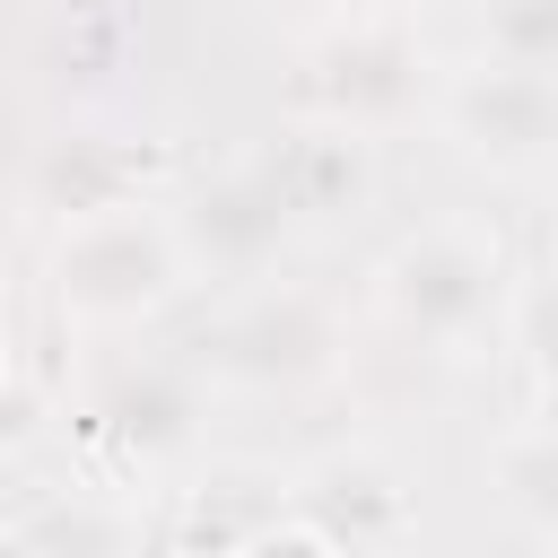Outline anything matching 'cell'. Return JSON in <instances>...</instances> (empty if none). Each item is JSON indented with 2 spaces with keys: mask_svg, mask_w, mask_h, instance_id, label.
<instances>
[{
  "mask_svg": "<svg viewBox=\"0 0 558 558\" xmlns=\"http://www.w3.org/2000/svg\"><path fill=\"white\" fill-rule=\"evenodd\" d=\"M506 296H514L506 235L488 218H462V209L418 218L375 262V305L392 314V331H410V340H427L445 357H462L488 331H506Z\"/></svg>",
  "mask_w": 558,
  "mask_h": 558,
  "instance_id": "obj_1",
  "label": "cell"
},
{
  "mask_svg": "<svg viewBox=\"0 0 558 558\" xmlns=\"http://www.w3.org/2000/svg\"><path fill=\"white\" fill-rule=\"evenodd\" d=\"M44 279H52V314L61 323H78V331H131V323H157L192 288V262H183L166 209L131 201V209L52 227Z\"/></svg>",
  "mask_w": 558,
  "mask_h": 558,
  "instance_id": "obj_2",
  "label": "cell"
},
{
  "mask_svg": "<svg viewBox=\"0 0 558 558\" xmlns=\"http://www.w3.org/2000/svg\"><path fill=\"white\" fill-rule=\"evenodd\" d=\"M296 96H305L314 122H340L357 140H384L418 105H436V61H427V44H418L410 17H357V9H340L305 44Z\"/></svg>",
  "mask_w": 558,
  "mask_h": 558,
  "instance_id": "obj_3",
  "label": "cell"
},
{
  "mask_svg": "<svg viewBox=\"0 0 558 558\" xmlns=\"http://www.w3.org/2000/svg\"><path fill=\"white\" fill-rule=\"evenodd\" d=\"M192 349H201V366L218 384H244V392H314V384L340 375L349 331H340V314L314 288H253Z\"/></svg>",
  "mask_w": 558,
  "mask_h": 558,
  "instance_id": "obj_4",
  "label": "cell"
},
{
  "mask_svg": "<svg viewBox=\"0 0 558 558\" xmlns=\"http://www.w3.org/2000/svg\"><path fill=\"white\" fill-rule=\"evenodd\" d=\"M436 122L445 140L488 166V174H532L558 157V78L541 70H514V61H462L436 78Z\"/></svg>",
  "mask_w": 558,
  "mask_h": 558,
  "instance_id": "obj_5",
  "label": "cell"
},
{
  "mask_svg": "<svg viewBox=\"0 0 558 558\" xmlns=\"http://www.w3.org/2000/svg\"><path fill=\"white\" fill-rule=\"evenodd\" d=\"M166 227H174L192 279H201V270H209V279H262V270L288 253V235H296V209H288L279 174H270L262 157H244V166L201 174V183L166 209Z\"/></svg>",
  "mask_w": 558,
  "mask_h": 558,
  "instance_id": "obj_6",
  "label": "cell"
},
{
  "mask_svg": "<svg viewBox=\"0 0 558 558\" xmlns=\"http://www.w3.org/2000/svg\"><path fill=\"white\" fill-rule=\"evenodd\" d=\"M288 523L314 532L331 558H375V549H392L410 532V480L366 445L323 453V462H305L288 480Z\"/></svg>",
  "mask_w": 558,
  "mask_h": 558,
  "instance_id": "obj_7",
  "label": "cell"
},
{
  "mask_svg": "<svg viewBox=\"0 0 558 558\" xmlns=\"http://www.w3.org/2000/svg\"><path fill=\"white\" fill-rule=\"evenodd\" d=\"M96 436L122 453V462H174L192 436H201V384L183 366H122L105 392H96Z\"/></svg>",
  "mask_w": 558,
  "mask_h": 558,
  "instance_id": "obj_8",
  "label": "cell"
},
{
  "mask_svg": "<svg viewBox=\"0 0 558 558\" xmlns=\"http://www.w3.org/2000/svg\"><path fill=\"white\" fill-rule=\"evenodd\" d=\"M262 166L279 174L296 227H305V218L366 209V192H375V140H357V131H340V122H296Z\"/></svg>",
  "mask_w": 558,
  "mask_h": 558,
  "instance_id": "obj_9",
  "label": "cell"
},
{
  "mask_svg": "<svg viewBox=\"0 0 558 558\" xmlns=\"http://www.w3.org/2000/svg\"><path fill=\"white\" fill-rule=\"evenodd\" d=\"M35 201L70 227V218H105V209H131V157L113 140H52L35 157Z\"/></svg>",
  "mask_w": 558,
  "mask_h": 558,
  "instance_id": "obj_10",
  "label": "cell"
},
{
  "mask_svg": "<svg viewBox=\"0 0 558 558\" xmlns=\"http://www.w3.org/2000/svg\"><path fill=\"white\" fill-rule=\"evenodd\" d=\"M279 523H288V488L279 480H209L183 506V558H244Z\"/></svg>",
  "mask_w": 558,
  "mask_h": 558,
  "instance_id": "obj_11",
  "label": "cell"
},
{
  "mask_svg": "<svg viewBox=\"0 0 558 558\" xmlns=\"http://www.w3.org/2000/svg\"><path fill=\"white\" fill-rule=\"evenodd\" d=\"M480 52L558 78V0H480Z\"/></svg>",
  "mask_w": 558,
  "mask_h": 558,
  "instance_id": "obj_12",
  "label": "cell"
},
{
  "mask_svg": "<svg viewBox=\"0 0 558 558\" xmlns=\"http://www.w3.org/2000/svg\"><path fill=\"white\" fill-rule=\"evenodd\" d=\"M506 340L532 357V375H558V270L506 296Z\"/></svg>",
  "mask_w": 558,
  "mask_h": 558,
  "instance_id": "obj_13",
  "label": "cell"
},
{
  "mask_svg": "<svg viewBox=\"0 0 558 558\" xmlns=\"http://www.w3.org/2000/svg\"><path fill=\"white\" fill-rule=\"evenodd\" d=\"M497 480H506V497H514V506H541V514H558V445H541V436H514V445L497 453Z\"/></svg>",
  "mask_w": 558,
  "mask_h": 558,
  "instance_id": "obj_14",
  "label": "cell"
},
{
  "mask_svg": "<svg viewBox=\"0 0 558 558\" xmlns=\"http://www.w3.org/2000/svg\"><path fill=\"white\" fill-rule=\"evenodd\" d=\"M235 9L244 17H270V26H314V35L340 17V0H235Z\"/></svg>",
  "mask_w": 558,
  "mask_h": 558,
  "instance_id": "obj_15",
  "label": "cell"
},
{
  "mask_svg": "<svg viewBox=\"0 0 558 558\" xmlns=\"http://www.w3.org/2000/svg\"><path fill=\"white\" fill-rule=\"evenodd\" d=\"M523 436L558 445V375H532V427H523Z\"/></svg>",
  "mask_w": 558,
  "mask_h": 558,
  "instance_id": "obj_16",
  "label": "cell"
},
{
  "mask_svg": "<svg viewBox=\"0 0 558 558\" xmlns=\"http://www.w3.org/2000/svg\"><path fill=\"white\" fill-rule=\"evenodd\" d=\"M340 9H357V17H410V26H418L427 0H340Z\"/></svg>",
  "mask_w": 558,
  "mask_h": 558,
  "instance_id": "obj_17",
  "label": "cell"
},
{
  "mask_svg": "<svg viewBox=\"0 0 558 558\" xmlns=\"http://www.w3.org/2000/svg\"><path fill=\"white\" fill-rule=\"evenodd\" d=\"M0 558H44V541L26 523H0Z\"/></svg>",
  "mask_w": 558,
  "mask_h": 558,
  "instance_id": "obj_18",
  "label": "cell"
},
{
  "mask_svg": "<svg viewBox=\"0 0 558 558\" xmlns=\"http://www.w3.org/2000/svg\"><path fill=\"white\" fill-rule=\"evenodd\" d=\"M17 384V357H9V331H0V392Z\"/></svg>",
  "mask_w": 558,
  "mask_h": 558,
  "instance_id": "obj_19",
  "label": "cell"
},
{
  "mask_svg": "<svg viewBox=\"0 0 558 558\" xmlns=\"http://www.w3.org/2000/svg\"><path fill=\"white\" fill-rule=\"evenodd\" d=\"M0 296H9V235H0Z\"/></svg>",
  "mask_w": 558,
  "mask_h": 558,
  "instance_id": "obj_20",
  "label": "cell"
}]
</instances>
